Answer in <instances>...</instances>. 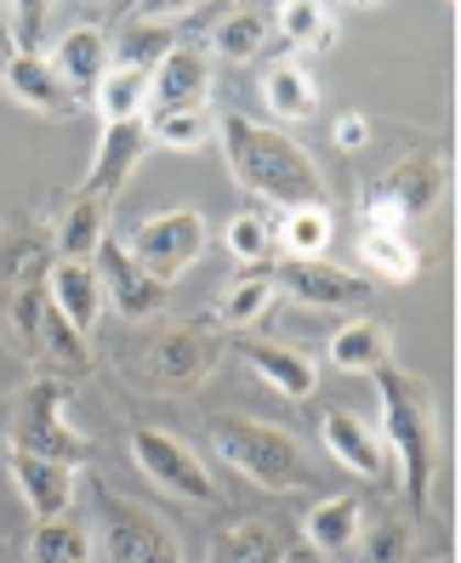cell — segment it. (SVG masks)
Here are the masks:
<instances>
[{
  "instance_id": "obj_5",
  "label": "cell",
  "mask_w": 461,
  "mask_h": 563,
  "mask_svg": "<svg viewBox=\"0 0 461 563\" xmlns=\"http://www.w3.org/2000/svg\"><path fill=\"white\" fill-rule=\"evenodd\" d=\"M46 245L29 234V228H12L0 234V324L18 342V353L35 358L41 353V319H46Z\"/></svg>"
},
{
  "instance_id": "obj_39",
  "label": "cell",
  "mask_w": 461,
  "mask_h": 563,
  "mask_svg": "<svg viewBox=\"0 0 461 563\" xmlns=\"http://www.w3.org/2000/svg\"><path fill=\"white\" fill-rule=\"evenodd\" d=\"M12 57V7H0V63Z\"/></svg>"
},
{
  "instance_id": "obj_23",
  "label": "cell",
  "mask_w": 461,
  "mask_h": 563,
  "mask_svg": "<svg viewBox=\"0 0 461 563\" xmlns=\"http://www.w3.org/2000/svg\"><path fill=\"white\" fill-rule=\"evenodd\" d=\"M109 211H114V206L91 200V194H69V206H63V217H57V234H52L57 262H91L97 251H103V240H109Z\"/></svg>"
},
{
  "instance_id": "obj_38",
  "label": "cell",
  "mask_w": 461,
  "mask_h": 563,
  "mask_svg": "<svg viewBox=\"0 0 461 563\" xmlns=\"http://www.w3.org/2000/svg\"><path fill=\"white\" fill-rule=\"evenodd\" d=\"M331 137H337L342 154H353V148H365V143H371V125H365V114H342Z\"/></svg>"
},
{
  "instance_id": "obj_2",
  "label": "cell",
  "mask_w": 461,
  "mask_h": 563,
  "mask_svg": "<svg viewBox=\"0 0 461 563\" xmlns=\"http://www.w3.org/2000/svg\"><path fill=\"white\" fill-rule=\"evenodd\" d=\"M371 382L382 399V450L399 461L410 518H427L433 512V473H439V399L421 376L393 371V364H382Z\"/></svg>"
},
{
  "instance_id": "obj_25",
  "label": "cell",
  "mask_w": 461,
  "mask_h": 563,
  "mask_svg": "<svg viewBox=\"0 0 461 563\" xmlns=\"http://www.w3.org/2000/svg\"><path fill=\"white\" fill-rule=\"evenodd\" d=\"M274 29H279V41L296 46V52H331L342 41L337 7H314V0H285V7L274 12Z\"/></svg>"
},
{
  "instance_id": "obj_20",
  "label": "cell",
  "mask_w": 461,
  "mask_h": 563,
  "mask_svg": "<svg viewBox=\"0 0 461 563\" xmlns=\"http://www.w3.org/2000/svg\"><path fill=\"white\" fill-rule=\"evenodd\" d=\"M245 353V364L268 382L279 399H290V405H303V399H314V387H319V364L303 353V347H279V342H245L240 347Z\"/></svg>"
},
{
  "instance_id": "obj_9",
  "label": "cell",
  "mask_w": 461,
  "mask_h": 563,
  "mask_svg": "<svg viewBox=\"0 0 461 563\" xmlns=\"http://www.w3.org/2000/svg\"><path fill=\"white\" fill-rule=\"evenodd\" d=\"M97 512H103V558L109 563H183L172 529L160 523L149 507L114 495L109 484L97 489Z\"/></svg>"
},
{
  "instance_id": "obj_26",
  "label": "cell",
  "mask_w": 461,
  "mask_h": 563,
  "mask_svg": "<svg viewBox=\"0 0 461 563\" xmlns=\"http://www.w3.org/2000/svg\"><path fill=\"white\" fill-rule=\"evenodd\" d=\"M262 97H268L274 120H308L319 109V86L296 57H274L268 69H262Z\"/></svg>"
},
{
  "instance_id": "obj_1",
  "label": "cell",
  "mask_w": 461,
  "mask_h": 563,
  "mask_svg": "<svg viewBox=\"0 0 461 563\" xmlns=\"http://www.w3.org/2000/svg\"><path fill=\"white\" fill-rule=\"evenodd\" d=\"M217 143H222V159H228V177H234L245 194L268 206H325V177L314 154L290 137L279 125H262L251 114H222L217 120Z\"/></svg>"
},
{
  "instance_id": "obj_27",
  "label": "cell",
  "mask_w": 461,
  "mask_h": 563,
  "mask_svg": "<svg viewBox=\"0 0 461 563\" xmlns=\"http://www.w3.org/2000/svg\"><path fill=\"white\" fill-rule=\"evenodd\" d=\"M359 256H365V268H376L393 285H410L421 274V251L405 228H365L359 234Z\"/></svg>"
},
{
  "instance_id": "obj_35",
  "label": "cell",
  "mask_w": 461,
  "mask_h": 563,
  "mask_svg": "<svg viewBox=\"0 0 461 563\" xmlns=\"http://www.w3.org/2000/svg\"><path fill=\"white\" fill-rule=\"evenodd\" d=\"M222 245H228V256H234V262H262V256L274 251V222L256 217V211H240V217H228Z\"/></svg>"
},
{
  "instance_id": "obj_6",
  "label": "cell",
  "mask_w": 461,
  "mask_h": 563,
  "mask_svg": "<svg viewBox=\"0 0 461 563\" xmlns=\"http://www.w3.org/2000/svg\"><path fill=\"white\" fill-rule=\"evenodd\" d=\"M444 183H450L444 154L439 148H416V154H405L399 165H393L387 177H376L365 188V211L359 217H365V228H405L410 234V222L439 211Z\"/></svg>"
},
{
  "instance_id": "obj_4",
  "label": "cell",
  "mask_w": 461,
  "mask_h": 563,
  "mask_svg": "<svg viewBox=\"0 0 461 563\" xmlns=\"http://www.w3.org/2000/svg\"><path fill=\"white\" fill-rule=\"evenodd\" d=\"M0 427H7V450L46 455V461H63V467L91 461V439L69 421V387L57 376H35L29 387H18L12 405L0 410Z\"/></svg>"
},
{
  "instance_id": "obj_28",
  "label": "cell",
  "mask_w": 461,
  "mask_h": 563,
  "mask_svg": "<svg viewBox=\"0 0 461 563\" xmlns=\"http://www.w3.org/2000/svg\"><path fill=\"white\" fill-rule=\"evenodd\" d=\"M268 35H274V18H268V12H262V7H234V12L217 18L211 52L228 57V63H251V57H262Z\"/></svg>"
},
{
  "instance_id": "obj_31",
  "label": "cell",
  "mask_w": 461,
  "mask_h": 563,
  "mask_svg": "<svg viewBox=\"0 0 461 563\" xmlns=\"http://www.w3.org/2000/svg\"><path fill=\"white\" fill-rule=\"evenodd\" d=\"M149 125V148H206L217 137V114L211 109H166V114H143Z\"/></svg>"
},
{
  "instance_id": "obj_11",
  "label": "cell",
  "mask_w": 461,
  "mask_h": 563,
  "mask_svg": "<svg viewBox=\"0 0 461 563\" xmlns=\"http://www.w3.org/2000/svg\"><path fill=\"white\" fill-rule=\"evenodd\" d=\"M91 268H97V285H103V308H114L120 319L138 324V319H154L166 308V285L154 274H143L120 240H103V251L91 256Z\"/></svg>"
},
{
  "instance_id": "obj_13",
  "label": "cell",
  "mask_w": 461,
  "mask_h": 563,
  "mask_svg": "<svg viewBox=\"0 0 461 563\" xmlns=\"http://www.w3.org/2000/svg\"><path fill=\"white\" fill-rule=\"evenodd\" d=\"M211 97V63L200 46H172L166 57L154 63L149 75V114H166V109H206Z\"/></svg>"
},
{
  "instance_id": "obj_37",
  "label": "cell",
  "mask_w": 461,
  "mask_h": 563,
  "mask_svg": "<svg viewBox=\"0 0 461 563\" xmlns=\"http://www.w3.org/2000/svg\"><path fill=\"white\" fill-rule=\"evenodd\" d=\"M359 547H365L371 563H410V541H405V523H376V529H359Z\"/></svg>"
},
{
  "instance_id": "obj_21",
  "label": "cell",
  "mask_w": 461,
  "mask_h": 563,
  "mask_svg": "<svg viewBox=\"0 0 461 563\" xmlns=\"http://www.w3.org/2000/svg\"><path fill=\"white\" fill-rule=\"evenodd\" d=\"M359 529H365V507H359V495H331V501L308 507L303 547H314L319 558H348V552H359Z\"/></svg>"
},
{
  "instance_id": "obj_32",
  "label": "cell",
  "mask_w": 461,
  "mask_h": 563,
  "mask_svg": "<svg viewBox=\"0 0 461 563\" xmlns=\"http://www.w3.org/2000/svg\"><path fill=\"white\" fill-rule=\"evenodd\" d=\"M279 245H285V262H314V256H325V245H331V211H325V206H296V211H285Z\"/></svg>"
},
{
  "instance_id": "obj_40",
  "label": "cell",
  "mask_w": 461,
  "mask_h": 563,
  "mask_svg": "<svg viewBox=\"0 0 461 563\" xmlns=\"http://www.w3.org/2000/svg\"><path fill=\"white\" fill-rule=\"evenodd\" d=\"M279 563H325V558H319L314 547H285V552H279Z\"/></svg>"
},
{
  "instance_id": "obj_36",
  "label": "cell",
  "mask_w": 461,
  "mask_h": 563,
  "mask_svg": "<svg viewBox=\"0 0 461 563\" xmlns=\"http://www.w3.org/2000/svg\"><path fill=\"white\" fill-rule=\"evenodd\" d=\"M80 342H86V336H75V330H69V324H63V319L46 308V319H41V353H35V358H57L63 371H86L91 353H86Z\"/></svg>"
},
{
  "instance_id": "obj_34",
  "label": "cell",
  "mask_w": 461,
  "mask_h": 563,
  "mask_svg": "<svg viewBox=\"0 0 461 563\" xmlns=\"http://www.w3.org/2000/svg\"><path fill=\"white\" fill-rule=\"evenodd\" d=\"M268 308H274V279H268V274H251V279H240V285H228V290H222L217 324H228V330H251Z\"/></svg>"
},
{
  "instance_id": "obj_10",
  "label": "cell",
  "mask_w": 461,
  "mask_h": 563,
  "mask_svg": "<svg viewBox=\"0 0 461 563\" xmlns=\"http://www.w3.org/2000/svg\"><path fill=\"white\" fill-rule=\"evenodd\" d=\"M268 279H274V296H290L296 308H319V313H348L359 302H371V285L348 268H337V262H325V256L279 262Z\"/></svg>"
},
{
  "instance_id": "obj_24",
  "label": "cell",
  "mask_w": 461,
  "mask_h": 563,
  "mask_svg": "<svg viewBox=\"0 0 461 563\" xmlns=\"http://www.w3.org/2000/svg\"><path fill=\"white\" fill-rule=\"evenodd\" d=\"M387 358H393V330L382 319H371V313L348 319L337 336H331V364H337V371H348V376H376Z\"/></svg>"
},
{
  "instance_id": "obj_41",
  "label": "cell",
  "mask_w": 461,
  "mask_h": 563,
  "mask_svg": "<svg viewBox=\"0 0 461 563\" xmlns=\"http://www.w3.org/2000/svg\"><path fill=\"white\" fill-rule=\"evenodd\" d=\"M0 563H12V552H7V541H0Z\"/></svg>"
},
{
  "instance_id": "obj_18",
  "label": "cell",
  "mask_w": 461,
  "mask_h": 563,
  "mask_svg": "<svg viewBox=\"0 0 461 563\" xmlns=\"http://www.w3.org/2000/svg\"><path fill=\"white\" fill-rule=\"evenodd\" d=\"M154 364V382L160 387H172V393H194L206 376H211V364H217V347L200 324H183V330H166V336L154 342L149 353Z\"/></svg>"
},
{
  "instance_id": "obj_8",
  "label": "cell",
  "mask_w": 461,
  "mask_h": 563,
  "mask_svg": "<svg viewBox=\"0 0 461 563\" xmlns=\"http://www.w3.org/2000/svg\"><path fill=\"white\" fill-rule=\"evenodd\" d=\"M131 461H138V473L154 489L177 495V501H188V507H217L222 501V489L211 484V473H206V461L194 455V444H183L177 433H166V427H138V433H131Z\"/></svg>"
},
{
  "instance_id": "obj_15",
  "label": "cell",
  "mask_w": 461,
  "mask_h": 563,
  "mask_svg": "<svg viewBox=\"0 0 461 563\" xmlns=\"http://www.w3.org/2000/svg\"><path fill=\"white\" fill-rule=\"evenodd\" d=\"M7 473H12V484H18V495H23V507L35 512V523L69 518V507H75V467L46 461V455L7 450Z\"/></svg>"
},
{
  "instance_id": "obj_22",
  "label": "cell",
  "mask_w": 461,
  "mask_h": 563,
  "mask_svg": "<svg viewBox=\"0 0 461 563\" xmlns=\"http://www.w3.org/2000/svg\"><path fill=\"white\" fill-rule=\"evenodd\" d=\"M166 18H183L177 7H149L131 18V29H120V41H109V69H138V75H154V63L177 46V35L166 29Z\"/></svg>"
},
{
  "instance_id": "obj_12",
  "label": "cell",
  "mask_w": 461,
  "mask_h": 563,
  "mask_svg": "<svg viewBox=\"0 0 461 563\" xmlns=\"http://www.w3.org/2000/svg\"><path fill=\"white\" fill-rule=\"evenodd\" d=\"M109 29L103 23H75V29H63L52 57H46V69L57 75V86L75 97V103H91V91L97 80L109 75Z\"/></svg>"
},
{
  "instance_id": "obj_33",
  "label": "cell",
  "mask_w": 461,
  "mask_h": 563,
  "mask_svg": "<svg viewBox=\"0 0 461 563\" xmlns=\"http://www.w3.org/2000/svg\"><path fill=\"white\" fill-rule=\"evenodd\" d=\"M29 558H35V563H91L86 523H75V518L35 523V536H29Z\"/></svg>"
},
{
  "instance_id": "obj_16",
  "label": "cell",
  "mask_w": 461,
  "mask_h": 563,
  "mask_svg": "<svg viewBox=\"0 0 461 563\" xmlns=\"http://www.w3.org/2000/svg\"><path fill=\"white\" fill-rule=\"evenodd\" d=\"M319 439H325V450H331L353 478L387 484V450H382V439L365 427V416H353V410H342V405H325V410H319Z\"/></svg>"
},
{
  "instance_id": "obj_30",
  "label": "cell",
  "mask_w": 461,
  "mask_h": 563,
  "mask_svg": "<svg viewBox=\"0 0 461 563\" xmlns=\"http://www.w3.org/2000/svg\"><path fill=\"white\" fill-rule=\"evenodd\" d=\"M279 536L262 518H240L211 536V563H279Z\"/></svg>"
},
{
  "instance_id": "obj_17",
  "label": "cell",
  "mask_w": 461,
  "mask_h": 563,
  "mask_svg": "<svg viewBox=\"0 0 461 563\" xmlns=\"http://www.w3.org/2000/svg\"><path fill=\"white\" fill-rule=\"evenodd\" d=\"M46 308L75 330V336H91L97 319H103V285H97L91 262H52L46 268Z\"/></svg>"
},
{
  "instance_id": "obj_14",
  "label": "cell",
  "mask_w": 461,
  "mask_h": 563,
  "mask_svg": "<svg viewBox=\"0 0 461 563\" xmlns=\"http://www.w3.org/2000/svg\"><path fill=\"white\" fill-rule=\"evenodd\" d=\"M143 154H149V125H143V120H131V125H103V143H97L91 172H86V183H80L75 194H91V200L114 206L120 188H125V177L143 165Z\"/></svg>"
},
{
  "instance_id": "obj_19",
  "label": "cell",
  "mask_w": 461,
  "mask_h": 563,
  "mask_svg": "<svg viewBox=\"0 0 461 563\" xmlns=\"http://www.w3.org/2000/svg\"><path fill=\"white\" fill-rule=\"evenodd\" d=\"M0 86H7V97L18 109L46 114V120H63V114L80 109L75 97L57 86V75L46 69V57H7V63H0Z\"/></svg>"
},
{
  "instance_id": "obj_3",
  "label": "cell",
  "mask_w": 461,
  "mask_h": 563,
  "mask_svg": "<svg viewBox=\"0 0 461 563\" xmlns=\"http://www.w3.org/2000/svg\"><path fill=\"white\" fill-rule=\"evenodd\" d=\"M211 439H217V455L240 478H251L256 489L296 495V489L314 484V461L303 455V444H296L285 427L251 421V416H222V421H211Z\"/></svg>"
},
{
  "instance_id": "obj_29",
  "label": "cell",
  "mask_w": 461,
  "mask_h": 563,
  "mask_svg": "<svg viewBox=\"0 0 461 563\" xmlns=\"http://www.w3.org/2000/svg\"><path fill=\"white\" fill-rule=\"evenodd\" d=\"M91 109L103 125H131V120H143L149 114V75L138 69H109L103 80H97L91 91Z\"/></svg>"
},
{
  "instance_id": "obj_7",
  "label": "cell",
  "mask_w": 461,
  "mask_h": 563,
  "mask_svg": "<svg viewBox=\"0 0 461 563\" xmlns=\"http://www.w3.org/2000/svg\"><path fill=\"white\" fill-rule=\"evenodd\" d=\"M206 240H211L206 217L194 206H177V211L143 217L138 228H131V240H120V245L131 251V262H138L143 274H154L160 285H172V279H183L194 262L206 256Z\"/></svg>"
}]
</instances>
